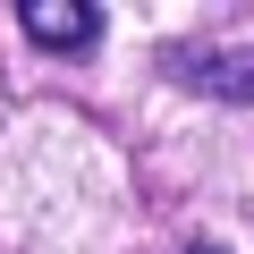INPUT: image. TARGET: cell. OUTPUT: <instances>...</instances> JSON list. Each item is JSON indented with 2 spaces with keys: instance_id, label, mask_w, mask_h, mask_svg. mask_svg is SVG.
Listing matches in <instances>:
<instances>
[{
  "instance_id": "6da1fadb",
  "label": "cell",
  "mask_w": 254,
  "mask_h": 254,
  "mask_svg": "<svg viewBox=\"0 0 254 254\" xmlns=\"http://www.w3.org/2000/svg\"><path fill=\"white\" fill-rule=\"evenodd\" d=\"M161 68L195 93H220V102H254V51H229V43H170Z\"/></svg>"
},
{
  "instance_id": "7a4b0ae2",
  "label": "cell",
  "mask_w": 254,
  "mask_h": 254,
  "mask_svg": "<svg viewBox=\"0 0 254 254\" xmlns=\"http://www.w3.org/2000/svg\"><path fill=\"white\" fill-rule=\"evenodd\" d=\"M17 26H26L43 51H93V43H102V9H93V0H26Z\"/></svg>"
},
{
  "instance_id": "3957f363",
  "label": "cell",
  "mask_w": 254,
  "mask_h": 254,
  "mask_svg": "<svg viewBox=\"0 0 254 254\" xmlns=\"http://www.w3.org/2000/svg\"><path fill=\"white\" fill-rule=\"evenodd\" d=\"M195 254H220V246H195Z\"/></svg>"
}]
</instances>
